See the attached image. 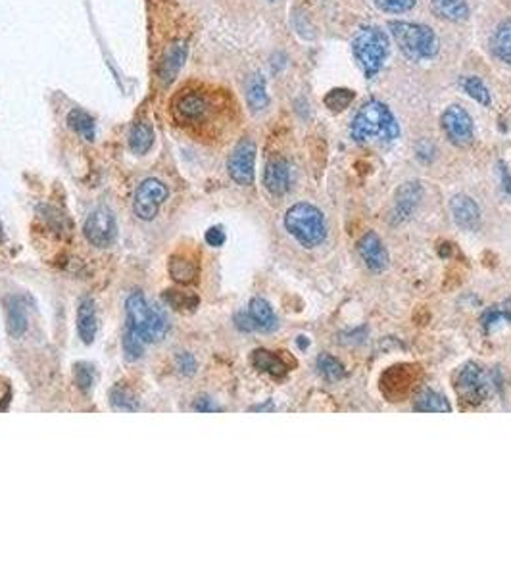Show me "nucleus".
<instances>
[{
	"instance_id": "1",
	"label": "nucleus",
	"mask_w": 511,
	"mask_h": 576,
	"mask_svg": "<svg viewBox=\"0 0 511 576\" xmlns=\"http://www.w3.org/2000/svg\"><path fill=\"white\" fill-rule=\"evenodd\" d=\"M227 108H232L229 94L204 84H186L171 100V114L186 127H206Z\"/></svg>"
},
{
	"instance_id": "2",
	"label": "nucleus",
	"mask_w": 511,
	"mask_h": 576,
	"mask_svg": "<svg viewBox=\"0 0 511 576\" xmlns=\"http://www.w3.org/2000/svg\"><path fill=\"white\" fill-rule=\"evenodd\" d=\"M352 138L356 142H392L400 137V125L387 104L379 100H369L360 108V112L350 127Z\"/></svg>"
},
{
	"instance_id": "3",
	"label": "nucleus",
	"mask_w": 511,
	"mask_h": 576,
	"mask_svg": "<svg viewBox=\"0 0 511 576\" xmlns=\"http://www.w3.org/2000/svg\"><path fill=\"white\" fill-rule=\"evenodd\" d=\"M127 309V327L139 334L147 344H158L162 342L168 330H170V319L162 309L154 304H148L147 298L135 292L125 302Z\"/></svg>"
},
{
	"instance_id": "4",
	"label": "nucleus",
	"mask_w": 511,
	"mask_h": 576,
	"mask_svg": "<svg viewBox=\"0 0 511 576\" xmlns=\"http://www.w3.org/2000/svg\"><path fill=\"white\" fill-rule=\"evenodd\" d=\"M388 31L398 48L411 61L431 60L438 52V37L429 25L411 22H390Z\"/></svg>"
},
{
	"instance_id": "5",
	"label": "nucleus",
	"mask_w": 511,
	"mask_h": 576,
	"mask_svg": "<svg viewBox=\"0 0 511 576\" xmlns=\"http://www.w3.org/2000/svg\"><path fill=\"white\" fill-rule=\"evenodd\" d=\"M352 50L357 64L364 69V75L367 79H373L383 69L390 52L388 35L377 25H367L356 35L352 43Z\"/></svg>"
},
{
	"instance_id": "6",
	"label": "nucleus",
	"mask_w": 511,
	"mask_h": 576,
	"mask_svg": "<svg viewBox=\"0 0 511 576\" xmlns=\"http://www.w3.org/2000/svg\"><path fill=\"white\" fill-rule=\"evenodd\" d=\"M285 227L306 248L319 246L327 238L325 217L321 214V209L306 202L288 207L285 215Z\"/></svg>"
},
{
	"instance_id": "7",
	"label": "nucleus",
	"mask_w": 511,
	"mask_h": 576,
	"mask_svg": "<svg viewBox=\"0 0 511 576\" xmlns=\"http://www.w3.org/2000/svg\"><path fill=\"white\" fill-rule=\"evenodd\" d=\"M83 235L96 248H110L116 242L117 223L116 215L106 206L93 209L83 225Z\"/></svg>"
},
{
	"instance_id": "8",
	"label": "nucleus",
	"mask_w": 511,
	"mask_h": 576,
	"mask_svg": "<svg viewBox=\"0 0 511 576\" xmlns=\"http://www.w3.org/2000/svg\"><path fill=\"white\" fill-rule=\"evenodd\" d=\"M170 196L168 186L158 181V179H145L139 184V189L135 192V202H133V212L139 217L140 221H152L158 209Z\"/></svg>"
},
{
	"instance_id": "9",
	"label": "nucleus",
	"mask_w": 511,
	"mask_h": 576,
	"mask_svg": "<svg viewBox=\"0 0 511 576\" xmlns=\"http://www.w3.org/2000/svg\"><path fill=\"white\" fill-rule=\"evenodd\" d=\"M456 390L464 401H469L473 406H477V404L487 399L488 390H490V383H488L484 371L477 363L469 361L457 373Z\"/></svg>"
},
{
	"instance_id": "10",
	"label": "nucleus",
	"mask_w": 511,
	"mask_h": 576,
	"mask_svg": "<svg viewBox=\"0 0 511 576\" xmlns=\"http://www.w3.org/2000/svg\"><path fill=\"white\" fill-rule=\"evenodd\" d=\"M256 169V145L250 138H242L227 161V171L237 184L248 186L254 183Z\"/></svg>"
},
{
	"instance_id": "11",
	"label": "nucleus",
	"mask_w": 511,
	"mask_h": 576,
	"mask_svg": "<svg viewBox=\"0 0 511 576\" xmlns=\"http://www.w3.org/2000/svg\"><path fill=\"white\" fill-rule=\"evenodd\" d=\"M440 125L452 145L465 148L473 142V119L461 106H448L440 115Z\"/></svg>"
},
{
	"instance_id": "12",
	"label": "nucleus",
	"mask_w": 511,
	"mask_h": 576,
	"mask_svg": "<svg viewBox=\"0 0 511 576\" xmlns=\"http://www.w3.org/2000/svg\"><path fill=\"white\" fill-rule=\"evenodd\" d=\"M423 196V186L417 181L403 183L394 196V209H392V223H403L410 219L413 212L417 209L419 202Z\"/></svg>"
},
{
	"instance_id": "13",
	"label": "nucleus",
	"mask_w": 511,
	"mask_h": 576,
	"mask_svg": "<svg viewBox=\"0 0 511 576\" xmlns=\"http://www.w3.org/2000/svg\"><path fill=\"white\" fill-rule=\"evenodd\" d=\"M357 252L362 256V260L365 261V265L375 271V273H380L388 267V252L383 240H380L375 232H367L360 242H357Z\"/></svg>"
},
{
	"instance_id": "14",
	"label": "nucleus",
	"mask_w": 511,
	"mask_h": 576,
	"mask_svg": "<svg viewBox=\"0 0 511 576\" xmlns=\"http://www.w3.org/2000/svg\"><path fill=\"white\" fill-rule=\"evenodd\" d=\"M264 184L273 196H283L290 189V168L287 160L273 158L267 161L264 171Z\"/></svg>"
},
{
	"instance_id": "15",
	"label": "nucleus",
	"mask_w": 511,
	"mask_h": 576,
	"mask_svg": "<svg viewBox=\"0 0 511 576\" xmlns=\"http://www.w3.org/2000/svg\"><path fill=\"white\" fill-rule=\"evenodd\" d=\"M452 207V215H454V221L461 227V229L473 230L479 227L480 221V209L477 206V202L471 196H465V194H457L450 202Z\"/></svg>"
},
{
	"instance_id": "16",
	"label": "nucleus",
	"mask_w": 511,
	"mask_h": 576,
	"mask_svg": "<svg viewBox=\"0 0 511 576\" xmlns=\"http://www.w3.org/2000/svg\"><path fill=\"white\" fill-rule=\"evenodd\" d=\"M185 56H186V46L185 43H173V45L165 50L163 54V60L160 61V69H158V75L162 79L163 83L170 84L175 77L179 75V71L183 68L185 64Z\"/></svg>"
},
{
	"instance_id": "17",
	"label": "nucleus",
	"mask_w": 511,
	"mask_h": 576,
	"mask_svg": "<svg viewBox=\"0 0 511 576\" xmlns=\"http://www.w3.org/2000/svg\"><path fill=\"white\" fill-rule=\"evenodd\" d=\"M98 330V317H96V307L91 298H83L77 307V332L79 338L85 344H93Z\"/></svg>"
},
{
	"instance_id": "18",
	"label": "nucleus",
	"mask_w": 511,
	"mask_h": 576,
	"mask_svg": "<svg viewBox=\"0 0 511 576\" xmlns=\"http://www.w3.org/2000/svg\"><path fill=\"white\" fill-rule=\"evenodd\" d=\"M248 315L254 323L256 329L264 330V332H272L277 329V315L273 311V307L269 306V302H265L264 298H254L248 306Z\"/></svg>"
},
{
	"instance_id": "19",
	"label": "nucleus",
	"mask_w": 511,
	"mask_h": 576,
	"mask_svg": "<svg viewBox=\"0 0 511 576\" xmlns=\"http://www.w3.org/2000/svg\"><path fill=\"white\" fill-rule=\"evenodd\" d=\"M250 360L258 371L267 373V375L285 376L288 373V365L283 361V357L279 353L269 352V350H254Z\"/></svg>"
},
{
	"instance_id": "20",
	"label": "nucleus",
	"mask_w": 511,
	"mask_h": 576,
	"mask_svg": "<svg viewBox=\"0 0 511 576\" xmlns=\"http://www.w3.org/2000/svg\"><path fill=\"white\" fill-rule=\"evenodd\" d=\"M170 275L181 284H191L198 276V265L186 253H175L170 260Z\"/></svg>"
},
{
	"instance_id": "21",
	"label": "nucleus",
	"mask_w": 511,
	"mask_h": 576,
	"mask_svg": "<svg viewBox=\"0 0 511 576\" xmlns=\"http://www.w3.org/2000/svg\"><path fill=\"white\" fill-rule=\"evenodd\" d=\"M154 145V129L148 121H137L131 127L129 133V148L133 154L137 156H145V154L152 148Z\"/></svg>"
},
{
	"instance_id": "22",
	"label": "nucleus",
	"mask_w": 511,
	"mask_h": 576,
	"mask_svg": "<svg viewBox=\"0 0 511 576\" xmlns=\"http://www.w3.org/2000/svg\"><path fill=\"white\" fill-rule=\"evenodd\" d=\"M434 14L448 22H464L469 15V6L465 0H431Z\"/></svg>"
},
{
	"instance_id": "23",
	"label": "nucleus",
	"mask_w": 511,
	"mask_h": 576,
	"mask_svg": "<svg viewBox=\"0 0 511 576\" xmlns=\"http://www.w3.org/2000/svg\"><path fill=\"white\" fill-rule=\"evenodd\" d=\"M163 300H165L168 306L177 309V311H185V313L194 311L200 304V298L194 292L179 290V288H170V290L163 292Z\"/></svg>"
},
{
	"instance_id": "24",
	"label": "nucleus",
	"mask_w": 511,
	"mask_h": 576,
	"mask_svg": "<svg viewBox=\"0 0 511 576\" xmlns=\"http://www.w3.org/2000/svg\"><path fill=\"white\" fill-rule=\"evenodd\" d=\"M246 102L254 112H260V110H264L269 104L267 87H265V79L262 75L250 77L246 87Z\"/></svg>"
},
{
	"instance_id": "25",
	"label": "nucleus",
	"mask_w": 511,
	"mask_h": 576,
	"mask_svg": "<svg viewBox=\"0 0 511 576\" xmlns=\"http://www.w3.org/2000/svg\"><path fill=\"white\" fill-rule=\"evenodd\" d=\"M415 411H436V413H450L452 407H450L448 399L444 398L442 394L434 390H423L419 394V398L415 399Z\"/></svg>"
},
{
	"instance_id": "26",
	"label": "nucleus",
	"mask_w": 511,
	"mask_h": 576,
	"mask_svg": "<svg viewBox=\"0 0 511 576\" xmlns=\"http://www.w3.org/2000/svg\"><path fill=\"white\" fill-rule=\"evenodd\" d=\"M492 52L496 54V58L511 66V22L502 23L496 29L492 37Z\"/></svg>"
},
{
	"instance_id": "27",
	"label": "nucleus",
	"mask_w": 511,
	"mask_h": 576,
	"mask_svg": "<svg viewBox=\"0 0 511 576\" xmlns=\"http://www.w3.org/2000/svg\"><path fill=\"white\" fill-rule=\"evenodd\" d=\"M354 98H356V92L352 91V89L336 87V89H331V91L327 92L325 98H323V104L331 112H334V114H341V112H344L354 102Z\"/></svg>"
},
{
	"instance_id": "28",
	"label": "nucleus",
	"mask_w": 511,
	"mask_h": 576,
	"mask_svg": "<svg viewBox=\"0 0 511 576\" xmlns=\"http://www.w3.org/2000/svg\"><path fill=\"white\" fill-rule=\"evenodd\" d=\"M482 329L490 332L496 327H500L502 323H511V302H503L500 306L488 307L487 311L482 313Z\"/></svg>"
},
{
	"instance_id": "29",
	"label": "nucleus",
	"mask_w": 511,
	"mask_h": 576,
	"mask_svg": "<svg viewBox=\"0 0 511 576\" xmlns=\"http://www.w3.org/2000/svg\"><path fill=\"white\" fill-rule=\"evenodd\" d=\"M68 125L85 140H93L94 138V119L83 110H79V108L71 110L68 114Z\"/></svg>"
},
{
	"instance_id": "30",
	"label": "nucleus",
	"mask_w": 511,
	"mask_h": 576,
	"mask_svg": "<svg viewBox=\"0 0 511 576\" xmlns=\"http://www.w3.org/2000/svg\"><path fill=\"white\" fill-rule=\"evenodd\" d=\"M8 330L12 337H22L27 330V315L22 302L16 298L10 300L8 304Z\"/></svg>"
},
{
	"instance_id": "31",
	"label": "nucleus",
	"mask_w": 511,
	"mask_h": 576,
	"mask_svg": "<svg viewBox=\"0 0 511 576\" xmlns=\"http://www.w3.org/2000/svg\"><path fill=\"white\" fill-rule=\"evenodd\" d=\"M459 84H461V89H464L475 102H479L482 106H490V102H492V100H490V92H488L487 84L482 83L479 77H461Z\"/></svg>"
},
{
	"instance_id": "32",
	"label": "nucleus",
	"mask_w": 511,
	"mask_h": 576,
	"mask_svg": "<svg viewBox=\"0 0 511 576\" xmlns=\"http://www.w3.org/2000/svg\"><path fill=\"white\" fill-rule=\"evenodd\" d=\"M145 340L129 327H125L124 338H121V346H124L125 360L127 361H137L145 355Z\"/></svg>"
},
{
	"instance_id": "33",
	"label": "nucleus",
	"mask_w": 511,
	"mask_h": 576,
	"mask_svg": "<svg viewBox=\"0 0 511 576\" xmlns=\"http://www.w3.org/2000/svg\"><path fill=\"white\" fill-rule=\"evenodd\" d=\"M110 401H112V406L117 411H137L139 409V404H137V399L133 396V392L127 390L121 384H117L116 388L112 390Z\"/></svg>"
},
{
	"instance_id": "34",
	"label": "nucleus",
	"mask_w": 511,
	"mask_h": 576,
	"mask_svg": "<svg viewBox=\"0 0 511 576\" xmlns=\"http://www.w3.org/2000/svg\"><path fill=\"white\" fill-rule=\"evenodd\" d=\"M318 369L319 373L325 376V378H329V381H339L344 375V367H342L341 361L334 360L333 355H329V353L319 355Z\"/></svg>"
},
{
	"instance_id": "35",
	"label": "nucleus",
	"mask_w": 511,
	"mask_h": 576,
	"mask_svg": "<svg viewBox=\"0 0 511 576\" xmlns=\"http://www.w3.org/2000/svg\"><path fill=\"white\" fill-rule=\"evenodd\" d=\"M73 378H75V384L79 386V390L91 392V388H93V384H94L93 367H91L89 363L79 361V363L73 365Z\"/></svg>"
},
{
	"instance_id": "36",
	"label": "nucleus",
	"mask_w": 511,
	"mask_h": 576,
	"mask_svg": "<svg viewBox=\"0 0 511 576\" xmlns=\"http://www.w3.org/2000/svg\"><path fill=\"white\" fill-rule=\"evenodd\" d=\"M375 4L387 14H403V12H410L411 8H415L417 0H375Z\"/></svg>"
},
{
	"instance_id": "37",
	"label": "nucleus",
	"mask_w": 511,
	"mask_h": 576,
	"mask_svg": "<svg viewBox=\"0 0 511 576\" xmlns=\"http://www.w3.org/2000/svg\"><path fill=\"white\" fill-rule=\"evenodd\" d=\"M175 367H177L179 373H183V375H186V376L194 375V371H196V360H194L193 353H188V352L177 353V357H175Z\"/></svg>"
},
{
	"instance_id": "38",
	"label": "nucleus",
	"mask_w": 511,
	"mask_h": 576,
	"mask_svg": "<svg viewBox=\"0 0 511 576\" xmlns=\"http://www.w3.org/2000/svg\"><path fill=\"white\" fill-rule=\"evenodd\" d=\"M204 238H206V242H208V246H214V248H219V246L225 244V230L223 227H219V225H216V227H209L208 230H206V235H204Z\"/></svg>"
},
{
	"instance_id": "39",
	"label": "nucleus",
	"mask_w": 511,
	"mask_h": 576,
	"mask_svg": "<svg viewBox=\"0 0 511 576\" xmlns=\"http://www.w3.org/2000/svg\"><path fill=\"white\" fill-rule=\"evenodd\" d=\"M193 409L194 411H202V413H208V411H221V407L216 406V404H214V399L206 398V396H202V398L196 399V401H194Z\"/></svg>"
},
{
	"instance_id": "40",
	"label": "nucleus",
	"mask_w": 511,
	"mask_h": 576,
	"mask_svg": "<svg viewBox=\"0 0 511 576\" xmlns=\"http://www.w3.org/2000/svg\"><path fill=\"white\" fill-rule=\"evenodd\" d=\"M235 321H237V327H239L240 330H252V329H256L254 323H252V319H250V315L237 313V317H235Z\"/></svg>"
},
{
	"instance_id": "41",
	"label": "nucleus",
	"mask_w": 511,
	"mask_h": 576,
	"mask_svg": "<svg viewBox=\"0 0 511 576\" xmlns=\"http://www.w3.org/2000/svg\"><path fill=\"white\" fill-rule=\"evenodd\" d=\"M500 171H502V183H503V189H505V192L508 194H511V177H510V171H508V168L503 165V163H500Z\"/></svg>"
},
{
	"instance_id": "42",
	"label": "nucleus",
	"mask_w": 511,
	"mask_h": 576,
	"mask_svg": "<svg viewBox=\"0 0 511 576\" xmlns=\"http://www.w3.org/2000/svg\"><path fill=\"white\" fill-rule=\"evenodd\" d=\"M298 344H300V348H306V346H308V340H306V337L298 338Z\"/></svg>"
}]
</instances>
